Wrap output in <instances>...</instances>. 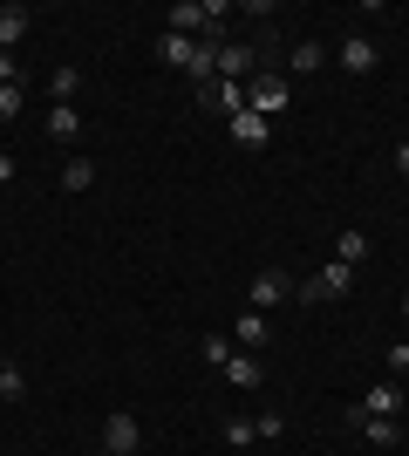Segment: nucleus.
Listing matches in <instances>:
<instances>
[{
	"label": "nucleus",
	"mask_w": 409,
	"mask_h": 456,
	"mask_svg": "<svg viewBox=\"0 0 409 456\" xmlns=\"http://www.w3.org/2000/svg\"><path fill=\"white\" fill-rule=\"evenodd\" d=\"M28 28H35V14H28L20 0H7V7H0V48H14V41H28Z\"/></svg>",
	"instance_id": "ddd939ff"
},
{
	"label": "nucleus",
	"mask_w": 409,
	"mask_h": 456,
	"mask_svg": "<svg viewBox=\"0 0 409 456\" xmlns=\"http://www.w3.org/2000/svg\"><path fill=\"white\" fill-rule=\"evenodd\" d=\"M280 300H293L287 273H280V266H259V273H253V306L266 314V306H280Z\"/></svg>",
	"instance_id": "423d86ee"
},
{
	"label": "nucleus",
	"mask_w": 409,
	"mask_h": 456,
	"mask_svg": "<svg viewBox=\"0 0 409 456\" xmlns=\"http://www.w3.org/2000/svg\"><path fill=\"white\" fill-rule=\"evenodd\" d=\"M96 184V164H89V157H69V164H61V191H89Z\"/></svg>",
	"instance_id": "aec40b11"
},
{
	"label": "nucleus",
	"mask_w": 409,
	"mask_h": 456,
	"mask_svg": "<svg viewBox=\"0 0 409 456\" xmlns=\"http://www.w3.org/2000/svg\"><path fill=\"white\" fill-rule=\"evenodd\" d=\"M334 61H341L348 76H369L375 61H382V48H375L369 35H348V41H341V48H334Z\"/></svg>",
	"instance_id": "39448f33"
},
{
	"label": "nucleus",
	"mask_w": 409,
	"mask_h": 456,
	"mask_svg": "<svg viewBox=\"0 0 409 456\" xmlns=\"http://www.w3.org/2000/svg\"><path fill=\"white\" fill-rule=\"evenodd\" d=\"M0 395H28V375H20V368H14V362L0 368Z\"/></svg>",
	"instance_id": "b1692460"
},
{
	"label": "nucleus",
	"mask_w": 409,
	"mask_h": 456,
	"mask_svg": "<svg viewBox=\"0 0 409 456\" xmlns=\"http://www.w3.org/2000/svg\"><path fill=\"white\" fill-rule=\"evenodd\" d=\"M48 136H55V143H76L82 136V110L76 102H55V110H48Z\"/></svg>",
	"instance_id": "4468645a"
},
{
	"label": "nucleus",
	"mask_w": 409,
	"mask_h": 456,
	"mask_svg": "<svg viewBox=\"0 0 409 456\" xmlns=\"http://www.w3.org/2000/svg\"><path fill=\"white\" fill-rule=\"evenodd\" d=\"M266 341H273L266 314H259V306H246V314L233 321V347H266Z\"/></svg>",
	"instance_id": "9b49d317"
},
{
	"label": "nucleus",
	"mask_w": 409,
	"mask_h": 456,
	"mask_svg": "<svg viewBox=\"0 0 409 456\" xmlns=\"http://www.w3.org/2000/svg\"><path fill=\"white\" fill-rule=\"evenodd\" d=\"M348 286H355V266H341V259H328V266H321V273H314L307 286H300V300H341Z\"/></svg>",
	"instance_id": "f03ea898"
},
{
	"label": "nucleus",
	"mask_w": 409,
	"mask_h": 456,
	"mask_svg": "<svg viewBox=\"0 0 409 456\" xmlns=\"http://www.w3.org/2000/svg\"><path fill=\"white\" fill-rule=\"evenodd\" d=\"M403 388H396V381H375V388H369V395H362V402H355V409H362V416H396V409H403Z\"/></svg>",
	"instance_id": "f8f14e48"
},
{
	"label": "nucleus",
	"mask_w": 409,
	"mask_h": 456,
	"mask_svg": "<svg viewBox=\"0 0 409 456\" xmlns=\"http://www.w3.org/2000/svg\"><path fill=\"white\" fill-rule=\"evenodd\" d=\"M48 95H55V102H76V95H82V69H76V61H61L55 76H48Z\"/></svg>",
	"instance_id": "a211bd4d"
},
{
	"label": "nucleus",
	"mask_w": 409,
	"mask_h": 456,
	"mask_svg": "<svg viewBox=\"0 0 409 456\" xmlns=\"http://www.w3.org/2000/svg\"><path fill=\"white\" fill-rule=\"evenodd\" d=\"M382 362H389V375H409V341H389V347H382Z\"/></svg>",
	"instance_id": "5701e85b"
},
{
	"label": "nucleus",
	"mask_w": 409,
	"mask_h": 456,
	"mask_svg": "<svg viewBox=\"0 0 409 456\" xmlns=\"http://www.w3.org/2000/svg\"><path fill=\"white\" fill-rule=\"evenodd\" d=\"M253 456H259V450H253Z\"/></svg>",
	"instance_id": "7c9ffc66"
},
{
	"label": "nucleus",
	"mask_w": 409,
	"mask_h": 456,
	"mask_svg": "<svg viewBox=\"0 0 409 456\" xmlns=\"http://www.w3.org/2000/svg\"><path fill=\"white\" fill-rule=\"evenodd\" d=\"M253 69H259L253 41H225V48H218V82H253Z\"/></svg>",
	"instance_id": "20e7f679"
},
{
	"label": "nucleus",
	"mask_w": 409,
	"mask_h": 456,
	"mask_svg": "<svg viewBox=\"0 0 409 456\" xmlns=\"http://www.w3.org/2000/svg\"><path fill=\"white\" fill-rule=\"evenodd\" d=\"M205 20H212V0H205V7H198V0H177L171 14H164V28H171V35H205Z\"/></svg>",
	"instance_id": "0eeeda50"
},
{
	"label": "nucleus",
	"mask_w": 409,
	"mask_h": 456,
	"mask_svg": "<svg viewBox=\"0 0 409 456\" xmlns=\"http://www.w3.org/2000/svg\"><path fill=\"white\" fill-rule=\"evenodd\" d=\"M0 368H7V354H0Z\"/></svg>",
	"instance_id": "c756f323"
},
{
	"label": "nucleus",
	"mask_w": 409,
	"mask_h": 456,
	"mask_svg": "<svg viewBox=\"0 0 409 456\" xmlns=\"http://www.w3.org/2000/svg\"><path fill=\"white\" fill-rule=\"evenodd\" d=\"M334 259H341V266H362V259H369V232H341V239H334Z\"/></svg>",
	"instance_id": "6ab92c4d"
},
{
	"label": "nucleus",
	"mask_w": 409,
	"mask_h": 456,
	"mask_svg": "<svg viewBox=\"0 0 409 456\" xmlns=\"http://www.w3.org/2000/svg\"><path fill=\"white\" fill-rule=\"evenodd\" d=\"M233 354H239V347H233V334H225V341H205V362H212V368H225Z\"/></svg>",
	"instance_id": "393cba45"
},
{
	"label": "nucleus",
	"mask_w": 409,
	"mask_h": 456,
	"mask_svg": "<svg viewBox=\"0 0 409 456\" xmlns=\"http://www.w3.org/2000/svg\"><path fill=\"white\" fill-rule=\"evenodd\" d=\"M157 55L171 61V69H192V55H198V41H192V35H171V28H164V35H157Z\"/></svg>",
	"instance_id": "2eb2a0df"
},
{
	"label": "nucleus",
	"mask_w": 409,
	"mask_h": 456,
	"mask_svg": "<svg viewBox=\"0 0 409 456\" xmlns=\"http://www.w3.org/2000/svg\"><path fill=\"white\" fill-rule=\"evenodd\" d=\"M246 89H253V82H212V89H198V95H205V102H212V110L233 123V116L246 110Z\"/></svg>",
	"instance_id": "9d476101"
},
{
	"label": "nucleus",
	"mask_w": 409,
	"mask_h": 456,
	"mask_svg": "<svg viewBox=\"0 0 409 456\" xmlns=\"http://www.w3.org/2000/svg\"><path fill=\"white\" fill-rule=\"evenodd\" d=\"M225 130H233V143H239V151H266V143H273L266 116H253V110H239L233 123H225Z\"/></svg>",
	"instance_id": "6e6552de"
},
{
	"label": "nucleus",
	"mask_w": 409,
	"mask_h": 456,
	"mask_svg": "<svg viewBox=\"0 0 409 456\" xmlns=\"http://www.w3.org/2000/svg\"><path fill=\"white\" fill-rule=\"evenodd\" d=\"M20 82V61H14V48H0V89H14Z\"/></svg>",
	"instance_id": "bb28decb"
},
{
	"label": "nucleus",
	"mask_w": 409,
	"mask_h": 456,
	"mask_svg": "<svg viewBox=\"0 0 409 456\" xmlns=\"http://www.w3.org/2000/svg\"><path fill=\"white\" fill-rule=\"evenodd\" d=\"M396 171L409 177V136H403V143H396Z\"/></svg>",
	"instance_id": "cd10ccee"
},
{
	"label": "nucleus",
	"mask_w": 409,
	"mask_h": 456,
	"mask_svg": "<svg viewBox=\"0 0 409 456\" xmlns=\"http://www.w3.org/2000/svg\"><path fill=\"white\" fill-rule=\"evenodd\" d=\"M348 422L362 429V436L375 443V450H389V443H403V422L396 416H362V409H348Z\"/></svg>",
	"instance_id": "1a4fd4ad"
},
{
	"label": "nucleus",
	"mask_w": 409,
	"mask_h": 456,
	"mask_svg": "<svg viewBox=\"0 0 409 456\" xmlns=\"http://www.w3.org/2000/svg\"><path fill=\"white\" fill-rule=\"evenodd\" d=\"M253 429H259V443H273V436H280V429H287V416H280V409H266V416H259Z\"/></svg>",
	"instance_id": "a878e982"
},
{
	"label": "nucleus",
	"mask_w": 409,
	"mask_h": 456,
	"mask_svg": "<svg viewBox=\"0 0 409 456\" xmlns=\"http://www.w3.org/2000/svg\"><path fill=\"white\" fill-rule=\"evenodd\" d=\"M321 61H328V48H321V41H293L287 69H293V76H321Z\"/></svg>",
	"instance_id": "f3484780"
},
{
	"label": "nucleus",
	"mask_w": 409,
	"mask_h": 456,
	"mask_svg": "<svg viewBox=\"0 0 409 456\" xmlns=\"http://www.w3.org/2000/svg\"><path fill=\"white\" fill-rule=\"evenodd\" d=\"M102 450H117V456H136V450H143V422H136L130 409H117V416L102 422Z\"/></svg>",
	"instance_id": "7ed1b4c3"
},
{
	"label": "nucleus",
	"mask_w": 409,
	"mask_h": 456,
	"mask_svg": "<svg viewBox=\"0 0 409 456\" xmlns=\"http://www.w3.org/2000/svg\"><path fill=\"white\" fill-rule=\"evenodd\" d=\"M403 381H409V375H403Z\"/></svg>",
	"instance_id": "2f4dec72"
},
{
	"label": "nucleus",
	"mask_w": 409,
	"mask_h": 456,
	"mask_svg": "<svg viewBox=\"0 0 409 456\" xmlns=\"http://www.w3.org/2000/svg\"><path fill=\"white\" fill-rule=\"evenodd\" d=\"M225 443H233V450H259V429H253V416H225Z\"/></svg>",
	"instance_id": "412c9836"
},
{
	"label": "nucleus",
	"mask_w": 409,
	"mask_h": 456,
	"mask_svg": "<svg viewBox=\"0 0 409 456\" xmlns=\"http://www.w3.org/2000/svg\"><path fill=\"white\" fill-rule=\"evenodd\" d=\"M218 375L233 381V388H259V375H266V368H259V354H233V362L218 368Z\"/></svg>",
	"instance_id": "dca6fc26"
},
{
	"label": "nucleus",
	"mask_w": 409,
	"mask_h": 456,
	"mask_svg": "<svg viewBox=\"0 0 409 456\" xmlns=\"http://www.w3.org/2000/svg\"><path fill=\"white\" fill-rule=\"evenodd\" d=\"M287 102H293V82L287 76H253V89H246V110H253V116H266V123H273Z\"/></svg>",
	"instance_id": "f257e3e1"
},
{
	"label": "nucleus",
	"mask_w": 409,
	"mask_h": 456,
	"mask_svg": "<svg viewBox=\"0 0 409 456\" xmlns=\"http://www.w3.org/2000/svg\"><path fill=\"white\" fill-rule=\"evenodd\" d=\"M403 321H409V293H403Z\"/></svg>",
	"instance_id": "c85d7f7f"
},
{
	"label": "nucleus",
	"mask_w": 409,
	"mask_h": 456,
	"mask_svg": "<svg viewBox=\"0 0 409 456\" xmlns=\"http://www.w3.org/2000/svg\"><path fill=\"white\" fill-rule=\"evenodd\" d=\"M20 102H28V89H20V82H14V89H0V123H14Z\"/></svg>",
	"instance_id": "4be33fe9"
}]
</instances>
